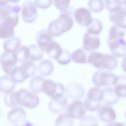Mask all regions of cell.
<instances>
[{
    "label": "cell",
    "instance_id": "cell-1",
    "mask_svg": "<svg viewBox=\"0 0 126 126\" xmlns=\"http://www.w3.org/2000/svg\"><path fill=\"white\" fill-rule=\"evenodd\" d=\"M125 30L116 26L109 30L107 43L110 50L115 57H121L126 54V41L123 39Z\"/></svg>",
    "mask_w": 126,
    "mask_h": 126
},
{
    "label": "cell",
    "instance_id": "cell-2",
    "mask_svg": "<svg viewBox=\"0 0 126 126\" xmlns=\"http://www.w3.org/2000/svg\"><path fill=\"white\" fill-rule=\"evenodd\" d=\"M71 14L67 9L61 11L59 17L48 24L47 29L49 33L53 36H57L70 30L73 24Z\"/></svg>",
    "mask_w": 126,
    "mask_h": 126
},
{
    "label": "cell",
    "instance_id": "cell-3",
    "mask_svg": "<svg viewBox=\"0 0 126 126\" xmlns=\"http://www.w3.org/2000/svg\"><path fill=\"white\" fill-rule=\"evenodd\" d=\"M87 63L100 69L112 70L117 66V59L114 55L96 52H91L88 55Z\"/></svg>",
    "mask_w": 126,
    "mask_h": 126
},
{
    "label": "cell",
    "instance_id": "cell-4",
    "mask_svg": "<svg viewBox=\"0 0 126 126\" xmlns=\"http://www.w3.org/2000/svg\"><path fill=\"white\" fill-rule=\"evenodd\" d=\"M21 8L18 5H12L5 1H0V20L4 21L15 28L18 22V14Z\"/></svg>",
    "mask_w": 126,
    "mask_h": 126
},
{
    "label": "cell",
    "instance_id": "cell-5",
    "mask_svg": "<svg viewBox=\"0 0 126 126\" xmlns=\"http://www.w3.org/2000/svg\"><path fill=\"white\" fill-rule=\"evenodd\" d=\"M103 92L97 87L91 88L88 91L83 104L86 109L94 111L100 106L102 101Z\"/></svg>",
    "mask_w": 126,
    "mask_h": 126
},
{
    "label": "cell",
    "instance_id": "cell-6",
    "mask_svg": "<svg viewBox=\"0 0 126 126\" xmlns=\"http://www.w3.org/2000/svg\"><path fill=\"white\" fill-rule=\"evenodd\" d=\"M106 70L100 69L94 73L92 78L95 85L98 86L115 85L117 76Z\"/></svg>",
    "mask_w": 126,
    "mask_h": 126
},
{
    "label": "cell",
    "instance_id": "cell-7",
    "mask_svg": "<svg viewBox=\"0 0 126 126\" xmlns=\"http://www.w3.org/2000/svg\"><path fill=\"white\" fill-rule=\"evenodd\" d=\"M65 89L62 84L55 83L50 79L45 80L43 84L42 91L51 98L61 96L63 95Z\"/></svg>",
    "mask_w": 126,
    "mask_h": 126
},
{
    "label": "cell",
    "instance_id": "cell-8",
    "mask_svg": "<svg viewBox=\"0 0 126 126\" xmlns=\"http://www.w3.org/2000/svg\"><path fill=\"white\" fill-rule=\"evenodd\" d=\"M109 11L110 21L114 25L125 29L126 28V11L120 4Z\"/></svg>",
    "mask_w": 126,
    "mask_h": 126
},
{
    "label": "cell",
    "instance_id": "cell-9",
    "mask_svg": "<svg viewBox=\"0 0 126 126\" xmlns=\"http://www.w3.org/2000/svg\"><path fill=\"white\" fill-rule=\"evenodd\" d=\"M18 62L15 52L8 53L4 51L1 54L0 57V63L4 72L10 75L17 66Z\"/></svg>",
    "mask_w": 126,
    "mask_h": 126
},
{
    "label": "cell",
    "instance_id": "cell-10",
    "mask_svg": "<svg viewBox=\"0 0 126 126\" xmlns=\"http://www.w3.org/2000/svg\"><path fill=\"white\" fill-rule=\"evenodd\" d=\"M21 15L23 20L27 23H31L36 20L37 16V9L32 1L28 0L23 3Z\"/></svg>",
    "mask_w": 126,
    "mask_h": 126
},
{
    "label": "cell",
    "instance_id": "cell-11",
    "mask_svg": "<svg viewBox=\"0 0 126 126\" xmlns=\"http://www.w3.org/2000/svg\"><path fill=\"white\" fill-rule=\"evenodd\" d=\"M20 100V105L29 108L36 107L39 102V98L36 93L25 89H21Z\"/></svg>",
    "mask_w": 126,
    "mask_h": 126
},
{
    "label": "cell",
    "instance_id": "cell-12",
    "mask_svg": "<svg viewBox=\"0 0 126 126\" xmlns=\"http://www.w3.org/2000/svg\"><path fill=\"white\" fill-rule=\"evenodd\" d=\"M83 104L79 100H76L69 104L66 110L72 119H78L82 117L86 112Z\"/></svg>",
    "mask_w": 126,
    "mask_h": 126
},
{
    "label": "cell",
    "instance_id": "cell-13",
    "mask_svg": "<svg viewBox=\"0 0 126 126\" xmlns=\"http://www.w3.org/2000/svg\"><path fill=\"white\" fill-rule=\"evenodd\" d=\"M65 91L68 97L74 99L82 98L85 93L83 86L80 84L75 82L69 83L66 86Z\"/></svg>",
    "mask_w": 126,
    "mask_h": 126
},
{
    "label": "cell",
    "instance_id": "cell-14",
    "mask_svg": "<svg viewBox=\"0 0 126 126\" xmlns=\"http://www.w3.org/2000/svg\"><path fill=\"white\" fill-rule=\"evenodd\" d=\"M100 41L98 35L86 32L83 39V48L88 52L94 51L100 46Z\"/></svg>",
    "mask_w": 126,
    "mask_h": 126
},
{
    "label": "cell",
    "instance_id": "cell-15",
    "mask_svg": "<svg viewBox=\"0 0 126 126\" xmlns=\"http://www.w3.org/2000/svg\"><path fill=\"white\" fill-rule=\"evenodd\" d=\"M97 114L99 119L107 123L113 121L116 118V114L114 109L110 106L105 104L99 107L97 111Z\"/></svg>",
    "mask_w": 126,
    "mask_h": 126
},
{
    "label": "cell",
    "instance_id": "cell-16",
    "mask_svg": "<svg viewBox=\"0 0 126 126\" xmlns=\"http://www.w3.org/2000/svg\"><path fill=\"white\" fill-rule=\"evenodd\" d=\"M74 17L75 20L78 24L83 26H88L93 19L90 11L84 7L77 9L75 12Z\"/></svg>",
    "mask_w": 126,
    "mask_h": 126
},
{
    "label": "cell",
    "instance_id": "cell-17",
    "mask_svg": "<svg viewBox=\"0 0 126 126\" xmlns=\"http://www.w3.org/2000/svg\"><path fill=\"white\" fill-rule=\"evenodd\" d=\"M66 97L63 95L55 98H51L48 104V108L52 113L57 114L63 111L67 104Z\"/></svg>",
    "mask_w": 126,
    "mask_h": 126
},
{
    "label": "cell",
    "instance_id": "cell-18",
    "mask_svg": "<svg viewBox=\"0 0 126 126\" xmlns=\"http://www.w3.org/2000/svg\"><path fill=\"white\" fill-rule=\"evenodd\" d=\"M25 115V112L22 108L19 107H16L9 111L7 115V118L11 123L17 124L24 120Z\"/></svg>",
    "mask_w": 126,
    "mask_h": 126
},
{
    "label": "cell",
    "instance_id": "cell-19",
    "mask_svg": "<svg viewBox=\"0 0 126 126\" xmlns=\"http://www.w3.org/2000/svg\"><path fill=\"white\" fill-rule=\"evenodd\" d=\"M17 69L25 79L33 75L36 70L35 63L32 61L29 60L23 62L17 66Z\"/></svg>",
    "mask_w": 126,
    "mask_h": 126
},
{
    "label": "cell",
    "instance_id": "cell-20",
    "mask_svg": "<svg viewBox=\"0 0 126 126\" xmlns=\"http://www.w3.org/2000/svg\"><path fill=\"white\" fill-rule=\"evenodd\" d=\"M35 39L37 44L44 51L47 45L53 40V36L46 29H43L38 32L35 35Z\"/></svg>",
    "mask_w": 126,
    "mask_h": 126
},
{
    "label": "cell",
    "instance_id": "cell-21",
    "mask_svg": "<svg viewBox=\"0 0 126 126\" xmlns=\"http://www.w3.org/2000/svg\"><path fill=\"white\" fill-rule=\"evenodd\" d=\"M63 50L60 45L53 40L47 45L44 51L50 58L56 60L60 55Z\"/></svg>",
    "mask_w": 126,
    "mask_h": 126
},
{
    "label": "cell",
    "instance_id": "cell-22",
    "mask_svg": "<svg viewBox=\"0 0 126 126\" xmlns=\"http://www.w3.org/2000/svg\"><path fill=\"white\" fill-rule=\"evenodd\" d=\"M20 93L19 90L5 94L4 96L5 104L11 107H14L20 105Z\"/></svg>",
    "mask_w": 126,
    "mask_h": 126
},
{
    "label": "cell",
    "instance_id": "cell-23",
    "mask_svg": "<svg viewBox=\"0 0 126 126\" xmlns=\"http://www.w3.org/2000/svg\"><path fill=\"white\" fill-rule=\"evenodd\" d=\"M15 84L10 76H2L0 78V91L5 94L11 92L13 91Z\"/></svg>",
    "mask_w": 126,
    "mask_h": 126
},
{
    "label": "cell",
    "instance_id": "cell-24",
    "mask_svg": "<svg viewBox=\"0 0 126 126\" xmlns=\"http://www.w3.org/2000/svg\"><path fill=\"white\" fill-rule=\"evenodd\" d=\"M102 101L105 104L110 106L115 104L118 101L119 98L115 93L114 89L106 88L103 90Z\"/></svg>",
    "mask_w": 126,
    "mask_h": 126
},
{
    "label": "cell",
    "instance_id": "cell-25",
    "mask_svg": "<svg viewBox=\"0 0 126 126\" xmlns=\"http://www.w3.org/2000/svg\"><path fill=\"white\" fill-rule=\"evenodd\" d=\"M114 90L119 97H126V76H118L116 82Z\"/></svg>",
    "mask_w": 126,
    "mask_h": 126
},
{
    "label": "cell",
    "instance_id": "cell-26",
    "mask_svg": "<svg viewBox=\"0 0 126 126\" xmlns=\"http://www.w3.org/2000/svg\"><path fill=\"white\" fill-rule=\"evenodd\" d=\"M21 40L18 37H14L5 41L3 44L4 51L8 53L15 52L19 48Z\"/></svg>",
    "mask_w": 126,
    "mask_h": 126
},
{
    "label": "cell",
    "instance_id": "cell-27",
    "mask_svg": "<svg viewBox=\"0 0 126 126\" xmlns=\"http://www.w3.org/2000/svg\"><path fill=\"white\" fill-rule=\"evenodd\" d=\"M38 70L40 74L43 76H47L50 75L54 69L53 64L50 60L44 59L39 63Z\"/></svg>",
    "mask_w": 126,
    "mask_h": 126
},
{
    "label": "cell",
    "instance_id": "cell-28",
    "mask_svg": "<svg viewBox=\"0 0 126 126\" xmlns=\"http://www.w3.org/2000/svg\"><path fill=\"white\" fill-rule=\"evenodd\" d=\"M44 78L42 76L36 75L32 77L29 82V86L31 91L35 93L42 91V87Z\"/></svg>",
    "mask_w": 126,
    "mask_h": 126
},
{
    "label": "cell",
    "instance_id": "cell-29",
    "mask_svg": "<svg viewBox=\"0 0 126 126\" xmlns=\"http://www.w3.org/2000/svg\"><path fill=\"white\" fill-rule=\"evenodd\" d=\"M14 34V27L5 21L0 20V37L2 39H9Z\"/></svg>",
    "mask_w": 126,
    "mask_h": 126
},
{
    "label": "cell",
    "instance_id": "cell-30",
    "mask_svg": "<svg viewBox=\"0 0 126 126\" xmlns=\"http://www.w3.org/2000/svg\"><path fill=\"white\" fill-rule=\"evenodd\" d=\"M86 50L82 48H78L74 51L71 55V58L73 62L79 63H87L88 56Z\"/></svg>",
    "mask_w": 126,
    "mask_h": 126
},
{
    "label": "cell",
    "instance_id": "cell-31",
    "mask_svg": "<svg viewBox=\"0 0 126 126\" xmlns=\"http://www.w3.org/2000/svg\"><path fill=\"white\" fill-rule=\"evenodd\" d=\"M28 47L29 49L28 60L32 61H36L42 58L44 51L37 44H32Z\"/></svg>",
    "mask_w": 126,
    "mask_h": 126
},
{
    "label": "cell",
    "instance_id": "cell-32",
    "mask_svg": "<svg viewBox=\"0 0 126 126\" xmlns=\"http://www.w3.org/2000/svg\"><path fill=\"white\" fill-rule=\"evenodd\" d=\"M102 29L101 21L97 18H93L91 23L87 26L86 32L91 34L98 35Z\"/></svg>",
    "mask_w": 126,
    "mask_h": 126
},
{
    "label": "cell",
    "instance_id": "cell-33",
    "mask_svg": "<svg viewBox=\"0 0 126 126\" xmlns=\"http://www.w3.org/2000/svg\"><path fill=\"white\" fill-rule=\"evenodd\" d=\"M67 112L60 114L56 119L55 123L56 126H70L73 125V121Z\"/></svg>",
    "mask_w": 126,
    "mask_h": 126
},
{
    "label": "cell",
    "instance_id": "cell-34",
    "mask_svg": "<svg viewBox=\"0 0 126 126\" xmlns=\"http://www.w3.org/2000/svg\"><path fill=\"white\" fill-rule=\"evenodd\" d=\"M15 53L18 62H23L29 59V49L28 47L26 46H21Z\"/></svg>",
    "mask_w": 126,
    "mask_h": 126
},
{
    "label": "cell",
    "instance_id": "cell-35",
    "mask_svg": "<svg viewBox=\"0 0 126 126\" xmlns=\"http://www.w3.org/2000/svg\"><path fill=\"white\" fill-rule=\"evenodd\" d=\"M88 5L92 12L95 13L101 11L104 6L102 0H89Z\"/></svg>",
    "mask_w": 126,
    "mask_h": 126
},
{
    "label": "cell",
    "instance_id": "cell-36",
    "mask_svg": "<svg viewBox=\"0 0 126 126\" xmlns=\"http://www.w3.org/2000/svg\"><path fill=\"white\" fill-rule=\"evenodd\" d=\"M71 58L70 52L67 50H63L62 53L56 60L59 64L65 65L68 64L71 62Z\"/></svg>",
    "mask_w": 126,
    "mask_h": 126
},
{
    "label": "cell",
    "instance_id": "cell-37",
    "mask_svg": "<svg viewBox=\"0 0 126 126\" xmlns=\"http://www.w3.org/2000/svg\"><path fill=\"white\" fill-rule=\"evenodd\" d=\"M97 124V121L96 118L91 115L83 116L79 122V124L81 126H96Z\"/></svg>",
    "mask_w": 126,
    "mask_h": 126
},
{
    "label": "cell",
    "instance_id": "cell-38",
    "mask_svg": "<svg viewBox=\"0 0 126 126\" xmlns=\"http://www.w3.org/2000/svg\"><path fill=\"white\" fill-rule=\"evenodd\" d=\"M70 0H53L55 6L61 11L67 10L69 7Z\"/></svg>",
    "mask_w": 126,
    "mask_h": 126
},
{
    "label": "cell",
    "instance_id": "cell-39",
    "mask_svg": "<svg viewBox=\"0 0 126 126\" xmlns=\"http://www.w3.org/2000/svg\"><path fill=\"white\" fill-rule=\"evenodd\" d=\"M36 6L38 8L41 9L48 8L52 3V0H34Z\"/></svg>",
    "mask_w": 126,
    "mask_h": 126
},
{
    "label": "cell",
    "instance_id": "cell-40",
    "mask_svg": "<svg viewBox=\"0 0 126 126\" xmlns=\"http://www.w3.org/2000/svg\"><path fill=\"white\" fill-rule=\"evenodd\" d=\"M106 7L109 10L110 9L119 5L121 0H104Z\"/></svg>",
    "mask_w": 126,
    "mask_h": 126
},
{
    "label": "cell",
    "instance_id": "cell-41",
    "mask_svg": "<svg viewBox=\"0 0 126 126\" xmlns=\"http://www.w3.org/2000/svg\"><path fill=\"white\" fill-rule=\"evenodd\" d=\"M121 67L123 70L126 73V55L123 59L121 63Z\"/></svg>",
    "mask_w": 126,
    "mask_h": 126
},
{
    "label": "cell",
    "instance_id": "cell-42",
    "mask_svg": "<svg viewBox=\"0 0 126 126\" xmlns=\"http://www.w3.org/2000/svg\"><path fill=\"white\" fill-rule=\"evenodd\" d=\"M120 4L123 8L126 11V0L121 1Z\"/></svg>",
    "mask_w": 126,
    "mask_h": 126
},
{
    "label": "cell",
    "instance_id": "cell-43",
    "mask_svg": "<svg viewBox=\"0 0 126 126\" xmlns=\"http://www.w3.org/2000/svg\"><path fill=\"white\" fill-rule=\"evenodd\" d=\"M7 2H10L12 3H15L19 1L20 0H3Z\"/></svg>",
    "mask_w": 126,
    "mask_h": 126
},
{
    "label": "cell",
    "instance_id": "cell-44",
    "mask_svg": "<svg viewBox=\"0 0 126 126\" xmlns=\"http://www.w3.org/2000/svg\"><path fill=\"white\" fill-rule=\"evenodd\" d=\"M112 124V125H115V126H123V125L121 123H113L112 124Z\"/></svg>",
    "mask_w": 126,
    "mask_h": 126
},
{
    "label": "cell",
    "instance_id": "cell-45",
    "mask_svg": "<svg viewBox=\"0 0 126 126\" xmlns=\"http://www.w3.org/2000/svg\"><path fill=\"white\" fill-rule=\"evenodd\" d=\"M125 116H126V112L125 113Z\"/></svg>",
    "mask_w": 126,
    "mask_h": 126
},
{
    "label": "cell",
    "instance_id": "cell-46",
    "mask_svg": "<svg viewBox=\"0 0 126 126\" xmlns=\"http://www.w3.org/2000/svg\"><path fill=\"white\" fill-rule=\"evenodd\" d=\"M121 0V1H125V0Z\"/></svg>",
    "mask_w": 126,
    "mask_h": 126
}]
</instances>
